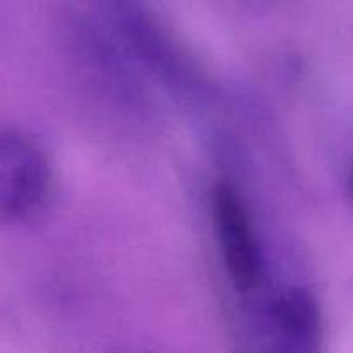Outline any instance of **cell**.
Returning a JSON list of instances; mask_svg holds the SVG:
<instances>
[{
  "instance_id": "7a4b0ae2",
  "label": "cell",
  "mask_w": 353,
  "mask_h": 353,
  "mask_svg": "<svg viewBox=\"0 0 353 353\" xmlns=\"http://www.w3.org/2000/svg\"><path fill=\"white\" fill-rule=\"evenodd\" d=\"M210 212L221 255L231 281L240 292H252L262 276V252L247 205L228 183L210 192Z\"/></svg>"
},
{
  "instance_id": "6da1fadb",
  "label": "cell",
  "mask_w": 353,
  "mask_h": 353,
  "mask_svg": "<svg viewBox=\"0 0 353 353\" xmlns=\"http://www.w3.org/2000/svg\"><path fill=\"white\" fill-rule=\"evenodd\" d=\"M50 162L37 140L0 128V219H23L48 199Z\"/></svg>"
},
{
  "instance_id": "3957f363",
  "label": "cell",
  "mask_w": 353,
  "mask_h": 353,
  "mask_svg": "<svg viewBox=\"0 0 353 353\" xmlns=\"http://www.w3.org/2000/svg\"><path fill=\"white\" fill-rule=\"evenodd\" d=\"M264 317V353H321V314L309 292L285 290Z\"/></svg>"
},
{
  "instance_id": "277c9868",
  "label": "cell",
  "mask_w": 353,
  "mask_h": 353,
  "mask_svg": "<svg viewBox=\"0 0 353 353\" xmlns=\"http://www.w3.org/2000/svg\"><path fill=\"white\" fill-rule=\"evenodd\" d=\"M350 181H352V190H353V172H352V178H350Z\"/></svg>"
}]
</instances>
